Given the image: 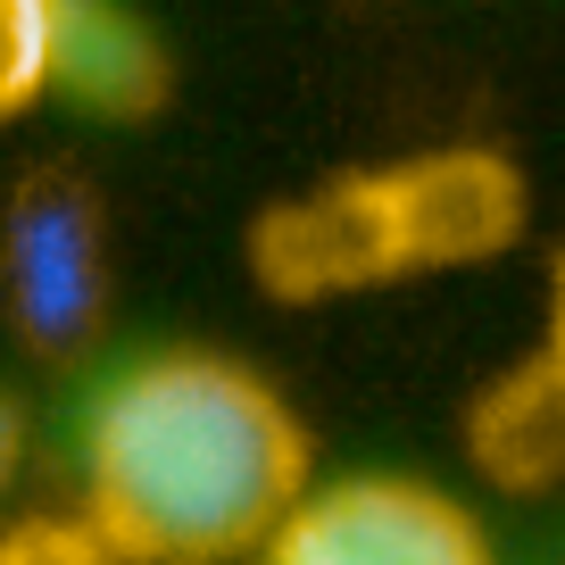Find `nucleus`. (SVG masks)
Instances as JSON below:
<instances>
[{"label": "nucleus", "instance_id": "20e7f679", "mask_svg": "<svg viewBox=\"0 0 565 565\" xmlns=\"http://www.w3.org/2000/svg\"><path fill=\"white\" fill-rule=\"evenodd\" d=\"M282 565H482L491 524L466 499L407 475H350L308 482V499L282 515L275 548Z\"/></svg>", "mask_w": 565, "mask_h": 565}, {"label": "nucleus", "instance_id": "7ed1b4c3", "mask_svg": "<svg viewBox=\"0 0 565 565\" xmlns=\"http://www.w3.org/2000/svg\"><path fill=\"white\" fill-rule=\"evenodd\" d=\"M399 275H416V258H407V225L391 200V167H350L317 192L258 209L249 225V282L275 308H333Z\"/></svg>", "mask_w": 565, "mask_h": 565}, {"label": "nucleus", "instance_id": "6e6552de", "mask_svg": "<svg viewBox=\"0 0 565 565\" xmlns=\"http://www.w3.org/2000/svg\"><path fill=\"white\" fill-rule=\"evenodd\" d=\"M51 100V0H0V125Z\"/></svg>", "mask_w": 565, "mask_h": 565}, {"label": "nucleus", "instance_id": "9d476101", "mask_svg": "<svg viewBox=\"0 0 565 565\" xmlns=\"http://www.w3.org/2000/svg\"><path fill=\"white\" fill-rule=\"evenodd\" d=\"M18 466H25V407L9 399V391H0V499H9Z\"/></svg>", "mask_w": 565, "mask_h": 565}, {"label": "nucleus", "instance_id": "f257e3e1", "mask_svg": "<svg viewBox=\"0 0 565 565\" xmlns=\"http://www.w3.org/2000/svg\"><path fill=\"white\" fill-rule=\"evenodd\" d=\"M308 433L266 374L216 350H159L108 374L84 424V508L117 557L209 565L275 548L308 499Z\"/></svg>", "mask_w": 565, "mask_h": 565}, {"label": "nucleus", "instance_id": "9b49d317", "mask_svg": "<svg viewBox=\"0 0 565 565\" xmlns=\"http://www.w3.org/2000/svg\"><path fill=\"white\" fill-rule=\"evenodd\" d=\"M548 341L565 350V242H557V258H548Z\"/></svg>", "mask_w": 565, "mask_h": 565}, {"label": "nucleus", "instance_id": "0eeeda50", "mask_svg": "<svg viewBox=\"0 0 565 565\" xmlns=\"http://www.w3.org/2000/svg\"><path fill=\"white\" fill-rule=\"evenodd\" d=\"M466 466L508 499L565 491V350L541 341L466 407Z\"/></svg>", "mask_w": 565, "mask_h": 565}, {"label": "nucleus", "instance_id": "1a4fd4ad", "mask_svg": "<svg viewBox=\"0 0 565 565\" xmlns=\"http://www.w3.org/2000/svg\"><path fill=\"white\" fill-rule=\"evenodd\" d=\"M117 541L100 532V515L75 508V515H25V524L0 532V565H108Z\"/></svg>", "mask_w": 565, "mask_h": 565}, {"label": "nucleus", "instance_id": "39448f33", "mask_svg": "<svg viewBox=\"0 0 565 565\" xmlns=\"http://www.w3.org/2000/svg\"><path fill=\"white\" fill-rule=\"evenodd\" d=\"M391 200L407 225V258L416 275H449V266L508 258L532 225V183L508 150L491 141H449V150H416L391 167Z\"/></svg>", "mask_w": 565, "mask_h": 565}, {"label": "nucleus", "instance_id": "423d86ee", "mask_svg": "<svg viewBox=\"0 0 565 565\" xmlns=\"http://www.w3.org/2000/svg\"><path fill=\"white\" fill-rule=\"evenodd\" d=\"M51 100L92 125H150L175 100V58L125 0H51Z\"/></svg>", "mask_w": 565, "mask_h": 565}, {"label": "nucleus", "instance_id": "f03ea898", "mask_svg": "<svg viewBox=\"0 0 565 565\" xmlns=\"http://www.w3.org/2000/svg\"><path fill=\"white\" fill-rule=\"evenodd\" d=\"M0 317L42 366H75L108 324V200L84 167H25L0 200Z\"/></svg>", "mask_w": 565, "mask_h": 565}]
</instances>
